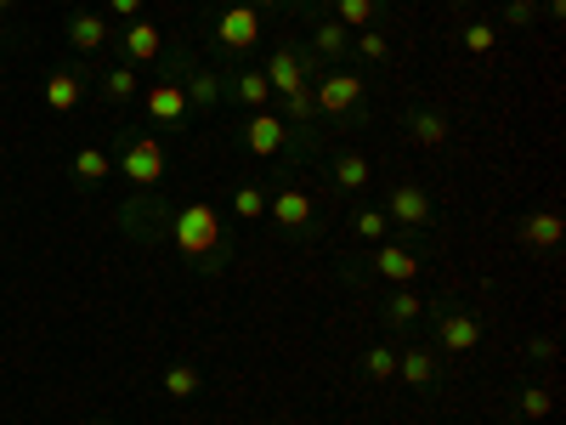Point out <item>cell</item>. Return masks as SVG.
<instances>
[{
	"mask_svg": "<svg viewBox=\"0 0 566 425\" xmlns=\"http://www.w3.org/2000/svg\"><path fill=\"white\" fill-rule=\"evenodd\" d=\"M255 12H272V7H295V12H312V0H250Z\"/></svg>",
	"mask_w": 566,
	"mask_h": 425,
	"instance_id": "e575fe53",
	"label": "cell"
},
{
	"mask_svg": "<svg viewBox=\"0 0 566 425\" xmlns=\"http://www.w3.org/2000/svg\"><path fill=\"white\" fill-rule=\"evenodd\" d=\"M119 63H130V69H142V63H159L165 58V29L159 23H148V18H130L125 23V34H119Z\"/></svg>",
	"mask_w": 566,
	"mask_h": 425,
	"instance_id": "4fadbf2b",
	"label": "cell"
},
{
	"mask_svg": "<svg viewBox=\"0 0 566 425\" xmlns=\"http://www.w3.org/2000/svg\"><path fill=\"white\" fill-rule=\"evenodd\" d=\"M277 120L290 131H312L317 125V103H312V85L306 91H290V97H277Z\"/></svg>",
	"mask_w": 566,
	"mask_h": 425,
	"instance_id": "cb8c5ba5",
	"label": "cell"
},
{
	"mask_svg": "<svg viewBox=\"0 0 566 425\" xmlns=\"http://www.w3.org/2000/svg\"><path fill=\"white\" fill-rule=\"evenodd\" d=\"M549 408H555L549 386H527V392H522V419H544Z\"/></svg>",
	"mask_w": 566,
	"mask_h": 425,
	"instance_id": "d6a6232c",
	"label": "cell"
},
{
	"mask_svg": "<svg viewBox=\"0 0 566 425\" xmlns=\"http://www.w3.org/2000/svg\"><path fill=\"white\" fill-rule=\"evenodd\" d=\"M165 239H170V250H176L181 261H193L199 272H227L232 245H227V227H221V210H216V205L193 199V205L170 210Z\"/></svg>",
	"mask_w": 566,
	"mask_h": 425,
	"instance_id": "6da1fadb",
	"label": "cell"
},
{
	"mask_svg": "<svg viewBox=\"0 0 566 425\" xmlns=\"http://www.w3.org/2000/svg\"><path fill=\"white\" fill-rule=\"evenodd\" d=\"M328 176H335L340 194H363V187L374 182V165H368L363 154H340L335 165H328Z\"/></svg>",
	"mask_w": 566,
	"mask_h": 425,
	"instance_id": "603a6c76",
	"label": "cell"
},
{
	"mask_svg": "<svg viewBox=\"0 0 566 425\" xmlns=\"http://www.w3.org/2000/svg\"><path fill=\"white\" fill-rule=\"evenodd\" d=\"M227 97H232V103H244V108L255 114V108L272 103V85H266L261 69H239V74H227Z\"/></svg>",
	"mask_w": 566,
	"mask_h": 425,
	"instance_id": "ac0fdd59",
	"label": "cell"
},
{
	"mask_svg": "<svg viewBox=\"0 0 566 425\" xmlns=\"http://www.w3.org/2000/svg\"><path fill=\"white\" fill-rule=\"evenodd\" d=\"M114 170H125L130 187H159V176L170 170V148H165L159 136H148V131L119 136V159H114Z\"/></svg>",
	"mask_w": 566,
	"mask_h": 425,
	"instance_id": "3957f363",
	"label": "cell"
},
{
	"mask_svg": "<svg viewBox=\"0 0 566 425\" xmlns=\"http://www.w3.org/2000/svg\"><path fill=\"white\" fill-rule=\"evenodd\" d=\"M232 216L261 221V216H266V187H261V182H239V187H232Z\"/></svg>",
	"mask_w": 566,
	"mask_h": 425,
	"instance_id": "83f0119b",
	"label": "cell"
},
{
	"mask_svg": "<svg viewBox=\"0 0 566 425\" xmlns=\"http://www.w3.org/2000/svg\"><path fill=\"white\" fill-rule=\"evenodd\" d=\"M352 232H357V239H368V245H386V232H391V221H386V210H357Z\"/></svg>",
	"mask_w": 566,
	"mask_h": 425,
	"instance_id": "1f68e13d",
	"label": "cell"
},
{
	"mask_svg": "<svg viewBox=\"0 0 566 425\" xmlns=\"http://www.w3.org/2000/svg\"><path fill=\"white\" fill-rule=\"evenodd\" d=\"M148 194H154V187H136V199L119 210V227L130 232L136 245H154V239H165V227H170V210H165V205H154Z\"/></svg>",
	"mask_w": 566,
	"mask_h": 425,
	"instance_id": "8fae6325",
	"label": "cell"
},
{
	"mask_svg": "<svg viewBox=\"0 0 566 425\" xmlns=\"http://www.w3.org/2000/svg\"><path fill=\"white\" fill-rule=\"evenodd\" d=\"M261 12L250 7V0H232V7H221L216 18H210V40H216V52H227V58H244V52H255L261 45Z\"/></svg>",
	"mask_w": 566,
	"mask_h": 425,
	"instance_id": "277c9868",
	"label": "cell"
},
{
	"mask_svg": "<svg viewBox=\"0 0 566 425\" xmlns=\"http://www.w3.org/2000/svg\"><path fill=\"white\" fill-rule=\"evenodd\" d=\"M363 374H368V381H397V346H368L363 352Z\"/></svg>",
	"mask_w": 566,
	"mask_h": 425,
	"instance_id": "f546056e",
	"label": "cell"
},
{
	"mask_svg": "<svg viewBox=\"0 0 566 425\" xmlns=\"http://www.w3.org/2000/svg\"><path fill=\"white\" fill-rule=\"evenodd\" d=\"M459 40H464V52H470V58H488L493 45H499V23L476 18V23H464V29H459Z\"/></svg>",
	"mask_w": 566,
	"mask_h": 425,
	"instance_id": "f1b7e54d",
	"label": "cell"
},
{
	"mask_svg": "<svg viewBox=\"0 0 566 425\" xmlns=\"http://www.w3.org/2000/svg\"><path fill=\"white\" fill-rule=\"evenodd\" d=\"M431 329H437V352H453V357L476 352L488 341V323L470 312V307H437L431 312Z\"/></svg>",
	"mask_w": 566,
	"mask_h": 425,
	"instance_id": "52a82bcc",
	"label": "cell"
},
{
	"mask_svg": "<svg viewBox=\"0 0 566 425\" xmlns=\"http://www.w3.org/2000/svg\"><path fill=\"white\" fill-rule=\"evenodd\" d=\"M136 91H142V74H136L130 63H114V69L103 74V97H108L114 108H119V103H130Z\"/></svg>",
	"mask_w": 566,
	"mask_h": 425,
	"instance_id": "4316f807",
	"label": "cell"
},
{
	"mask_svg": "<svg viewBox=\"0 0 566 425\" xmlns=\"http://www.w3.org/2000/svg\"><path fill=\"white\" fill-rule=\"evenodd\" d=\"M7 7H18V0H0V12H7Z\"/></svg>",
	"mask_w": 566,
	"mask_h": 425,
	"instance_id": "8d00e7d4",
	"label": "cell"
},
{
	"mask_svg": "<svg viewBox=\"0 0 566 425\" xmlns=\"http://www.w3.org/2000/svg\"><path fill=\"white\" fill-rule=\"evenodd\" d=\"M306 52L317 58V63H346L352 58V29L346 23H335L328 12H306Z\"/></svg>",
	"mask_w": 566,
	"mask_h": 425,
	"instance_id": "7c38bea8",
	"label": "cell"
},
{
	"mask_svg": "<svg viewBox=\"0 0 566 425\" xmlns=\"http://www.w3.org/2000/svg\"><path fill=\"white\" fill-rule=\"evenodd\" d=\"M368 267H374V278H386V283H413L424 261L408 245H374V261Z\"/></svg>",
	"mask_w": 566,
	"mask_h": 425,
	"instance_id": "5bb4252c",
	"label": "cell"
},
{
	"mask_svg": "<svg viewBox=\"0 0 566 425\" xmlns=\"http://www.w3.org/2000/svg\"><path fill=\"white\" fill-rule=\"evenodd\" d=\"M538 18V0H504V23L510 29H527Z\"/></svg>",
	"mask_w": 566,
	"mask_h": 425,
	"instance_id": "836d02e7",
	"label": "cell"
},
{
	"mask_svg": "<svg viewBox=\"0 0 566 425\" xmlns=\"http://www.w3.org/2000/svg\"><path fill=\"white\" fill-rule=\"evenodd\" d=\"M419 318H424V301L408 290V283H397L391 301H386V323H391V329H408V323H419Z\"/></svg>",
	"mask_w": 566,
	"mask_h": 425,
	"instance_id": "484cf974",
	"label": "cell"
},
{
	"mask_svg": "<svg viewBox=\"0 0 566 425\" xmlns=\"http://www.w3.org/2000/svg\"><path fill=\"white\" fill-rule=\"evenodd\" d=\"M515 232H522L527 250H555L560 232H566V221H560L555 210H533V216H522V227H515Z\"/></svg>",
	"mask_w": 566,
	"mask_h": 425,
	"instance_id": "d6986e66",
	"label": "cell"
},
{
	"mask_svg": "<svg viewBox=\"0 0 566 425\" xmlns=\"http://www.w3.org/2000/svg\"><path fill=\"white\" fill-rule=\"evenodd\" d=\"M312 103H317V120H357L368 103V80L352 69H328L312 85Z\"/></svg>",
	"mask_w": 566,
	"mask_h": 425,
	"instance_id": "7a4b0ae2",
	"label": "cell"
},
{
	"mask_svg": "<svg viewBox=\"0 0 566 425\" xmlns=\"http://www.w3.org/2000/svg\"><path fill=\"white\" fill-rule=\"evenodd\" d=\"M97 425H108V419H97Z\"/></svg>",
	"mask_w": 566,
	"mask_h": 425,
	"instance_id": "f35d334b",
	"label": "cell"
},
{
	"mask_svg": "<svg viewBox=\"0 0 566 425\" xmlns=\"http://www.w3.org/2000/svg\"><path fill=\"white\" fill-rule=\"evenodd\" d=\"M317 58L306 52L301 40H283V45H272V58H266V85H272V97H290V91H306V80H317Z\"/></svg>",
	"mask_w": 566,
	"mask_h": 425,
	"instance_id": "5b68a950",
	"label": "cell"
},
{
	"mask_svg": "<svg viewBox=\"0 0 566 425\" xmlns=\"http://www.w3.org/2000/svg\"><path fill=\"white\" fill-rule=\"evenodd\" d=\"M181 91H187V108H193V120H205V114H216L221 97H227V74L187 58V69H181Z\"/></svg>",
	"mask_w": 566,
	"mask_h": 425,
	"instance_id": "30bf717a",
	"label": "cell"
},
{
	"mask_svg": "<svg viewBox=\"0 0 566 425\" xmlns=\"http://www.w3.org/2000/svg\"><path fill=\"white\" fill-rule=\"evenodd\" d=\"M85 103V74H74V69H52L45 74V108L52 114H74Z\"/></svg>",
	"mask_w": 566,
	"mask_h": 425,
	"instance_id": "2e32d148",
	"label": "cell"
},
{
	"mask_svg": "<svg viewBox=\"0 0 566 425\" xmlns=\"http://www.w3.org/2000/svg\"><path fill=\"white\" fill-rule=\"evenodd\" d=\"M402 125H408V136L419 142V148H442V142L453 136V125H448V114H442V108H408V114H402Z\"/></svg>",
	"mask_w": 566,
	"mask_h": 425,
	"instance_id": "e0dca14e",
	"label": "cell"
},
{
	"mask_svg": "<svg viewBox=\"0 0 566 425\" xmlns=\"http://www.w3.org/2000/svg\"><path fill=\"white\" fill-rule=\"evenodd\" d=\"M266 216L283 232H317V199H312V187L295 182V176H283L277 194H266Z\"/></svg>",
	"mask_w": 566,
	"mask_h": 425,
	"instance_id": "8992f818",
	"label": "cell"
},
{
	"mask_svg": "<svg viewBox=\"0 0 566 425\" xmlns=\"http://www.w3.org/2000/svg\"><path fill=\"white\" fill-rule=\"evenodd\" d=\"M397 381L413 392H431L437 386V352L431 346H402L397 352Z\"/></svg>",
	"mask_w": 566,
	"mask_h": 425,
	"instance_id": "9a60e30c",
	"label": "cell"
},
{
	"mask_svg": "<svg viewBox=\"0 0 566 425\" xmlns=\"http://www.w3.org/2000/svg\"><path fill=\"white\" fill-rule=\"evenodd\" d=\"M142 108H148V125H170V131L193 125V108H187L181 80H154L148 91H142Z\"/></svg>",
	"mask_w": 566,
	"mask_h": 425,
	"instance_id": "ba28073f",
	"label": "cell"
},
{
	"mask_svg": "<svg viewBox=\"0 0 566 425\" xmlns=\"http://www.w3.org/2000/svg\"><path fill=\"white\" fill-rule=\"evenodd\" d=\"M221 7H232V0H221Z\"/></svg>",
	"mask_w": 566,
	"mask_h": 425,
	"instance_id": "74e56055",
	"label": "cell"
},
{
	"mask_svg": "<svg viewBox=\"0 0 566 425\" xmlns=\"http://www.w3.org/2000/svg\"><path fill=\"white\" fill-rule=\"evenodd\" d=\"M108 170H114V159H108L103 148H80V154L69 159V176H74L80 187H97V182H108Z\"/></svg>",
	"mask_w": 566,
	"mask_h": 425,
	"instance_id": "d4e9b609",
	"label": "cell"
},
{
	"mask_svg": "<svg viewBox=\"0 0 566 425\" xmlns=\"http://www.w3.org/2000/svg\"><path fill=\"white\" fill-rule=\"evenodd\" d=\"M159 386H165L170 403H187V397H199V392H205V374H199L193 363H165Z\"/></svg>",
	"mask_w": 566,
	"mask_h": 425,
	"instance_id": "44dd1931",
	"label": "cell"
},
{
	"mask_svg": "<svg viewBox=\"0 0 566 425\" xmlns=\"http://www.w3.org/2000/svg\"><path fill=\"white\" fill-rule=\"evenodd\" d=\"M108 12L130 23V18H142V0H108Z\"/></svg>",
	"mask_w": 566,
	"mask_h": 425,
	"instance_id": "d590c367",
	"label": "cell"
},
{
	"mask_svg": "<svg viewBox=\"0 0 566 425\" xmlns=\"http://www.w3.org/2000/svg\"><path fill=\"white\" fill-rule=\"evenodd\" d=\"M69 45H74V52H103V45H108V23L97 12H74L69 18Z\"/></svg>",
	"mask_w": 566,
	"mask_h": 425,
	"instance_id": "7402d4cb",
	"label": "cell"
},
{
	"mask_svg": "<svg viewBox=\"0 0 566 425\" xmlns=\"http://www.w3.org/2000/svg\"><path fill=\"white\" fill-rule=\"evenodd\" d=\"M386 221H397V227H431L437 221L431 187H424V182H397L391 199H386Z\"/></svg>",
	"mask_w": 566,
	"mask_h": 425,
	"instance_id": "9c48e42d",
	"label": "cell"
},
{
	"mask_svg": "<svg viewBox=\"0 0 566 425\" xmlns=\"http://www.w3.org/2000/svg\"><path fill=\"white\" fill-rule=\"evenodd\" d=\"M352 52H357L363 63H386V58H391V40L374 34V29H357V34H352Z\"/></svg>",
	"mask_w": 566,
	"mask_h": 425,
	"instance_id": "4dcf8cb0",
	"label": "cell"
},
{
	"mask_svg": "<svg viewBox=\"0 0 566 425\" xmlns=\"http://www.w3.org/2000/svg\"><path fill=\"white\" fill-rule=\"evenodd\" d=\"M380 12H386V0H328V18L346 23L352 34L357 29H374V23H380Z\"/></svg>",
	"mask_w": 566,
	"mask_h": 425,
	"instance_id": "ffe728a7",
	"label": "cell"
}]
</instances>
